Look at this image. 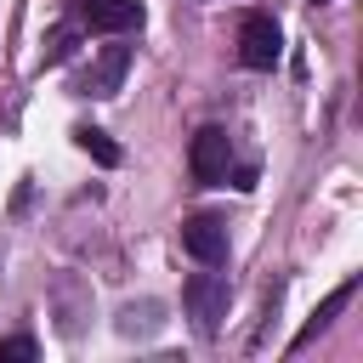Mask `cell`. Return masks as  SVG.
I'll return each instance as SVG.
<instances>
[{"label": "cell", "instance_id": "7a4b0ae2", "mask_svg": "<svg viewBox=\"0 0 363 363\" xmlns=\"http://www.w3.org/2000/svg\"><path fill=\"white\" fill-rule=\"evenodd\" d=\"M227 164H233V136H227L221 125H204V130L193 136V147H187V170H193V182L216 187V182H227Z\"/></svg>", "mask_w": 363, "mask_h": 363}, {"label": "cell", "instance_id": "8992f818", "mask_svg": "<svg viewBox=\"0 0 363 363\" xmlns=\"http://www.w3.org/2000/svg\"><path fill=\"white\" fill-rule=\"evenodd\" d=\"M125 68H130V45H102V57H96L91 74L79 79V91H85V96H113L119 79H125Z\"/></svg>", "mask_w": 363, "mask_h": 363}, {"label": "cell", "instance_id": "6da1fadb", "mask_svg": "<svg viewBox=\"0 0 363 363\" xmlns=\"http://www.w3.org/2000/svg\"><path fill=\"white\" fill-rule=\"evenodd\" d=\"M182 306H187V318H193L199 335H216L221 318H227V278L221 272H193L182 284Z\"/></svg>", "mask_w": 363, "mask_h": 363}, {"label": "cell", "instance_id": "277c9868", "mask_svg": "<svg viewBox=\"0 0 363 363\" xmlns=\"http://www.w3.org/2000/svg\"><path fill=\"white\" fill-rule=\"evenodd\" d=\"M182 250L199 261V267H221L227 261V221L221 216H193L182 227Z\"/></svg>", "mask_w": 363, "mask_h": 363}, {"label": "cell", "instance_id": "9c48e42d", "mask_svg": "<svg viewBox=\"0 0 363 363\" xmlns=\"http://www.w3.org/2000/svg\"><path fill=\"white\" fill-rule=\"evenodd\" d=\"M74 45H79V28H74V23L51 28V40H45V62H68V57H74Z\"/></svg>", "mask_w": 363, "mask_h": 363}, {"label": "cell", "instance_id": "52a82bcc", "mask_svg": "<svg viewBox=\"0 0 363 363\" xmlns=\"http://www.w3.org/2000/svg\"><path fill=\"white\" fill-rule=\"evenodd\" d=\"M352 295H357V278H346V284H340V289H335V295H329V301L312 312V323L295 335V352H301V346H312V340H318V335H323V329H329V323H335V318L352 306Z\"/></svg>", "mask_w": 363, "mask_h": 363}, {"label": "cell", "instance_id": "5b68a950", "mask_svg": "<svg viewBox=\"0 0 363 363\" xmlns=\"http://www.w3.org/2000/svg\"><path fill=\"white\" fill-rule=\"evenodd\" d=\"M74 11H79L85 28H102V34L142 28V0H74Z\"/></svg>", "mask_w": 363, "mask_h": 363}, {"label": "cell", "instance_id": "ba28073f", "mask_svg": "<svg viewBox=\"0 0 363 363\" xmlns=\"http://www.w3.org/2000/svg\"><path fill=\"white\" fill-rule=\"evenodd\" d=\"M74 136H79V147H85V153H91L96 164H119V147L108 142V130H91V125H79Z\"/></svg>", "mask_w": 363, "mask_h": 363}, {"label": "cell", "instance_id": "30bf717a", "mask_svg": "<svg viewBox=\"0 0 363 363\" xmlns=\"http://www.w3.org/2000/svg\"><path fill=\"white\" fill-rule=\"evenodd\" d=\"M40 346L28 340V335H11V340H0V363H28Z\"/></svg>", "mask_w": 363, "mask_h": 363}, {"label": "cell", "instance_id": "3957f363", "mask_svg": "<svg viewBox=\"0 0 363 363\" xmlns=\"http://www.w3.org/2000/svg\"><path fill=\"white\" fill-rule=\"evenodd\" d=\"M278 51H284L278 23H272V17H261V11H250V17L238 23V62H244V68H272V62H278Z\"/></svg>", "mask_w": 363, "mask_h": 363}]
</instances>
